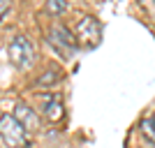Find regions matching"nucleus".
<instances>
[{"label": "nucleus", "instance_id": "nucleus-1", "mask_svg": "<svg viewBox=\"0 0 155 148\" xmlns=\"http://www.w3.org/2000/svg\"><path fill=\"white\" fill-rule=\"evenodd\" d=\"M26 132L28 130L16 120L14 113H2V118H0V136H2V143L7 148H23L28 141Z\"/></svg>", "mask_w": 155, "mask_h": 148}, {"label": "nucleus", "instance_id": "nucleus-2", "mask_svg": "<svg viewBox=\"0 0 155 148\" xmlns=\"http://www.w3.org/2000/svg\"><path fill=\"white\" fill-rule=\"evenodd\" d=\"M7 58H9V63H12L14 67H19V70L30 67L32 58H35V49H32L30 39H28L26 35H16V37L9 42V46H7Z\"/></svg>", "mask_w": 155, "mask_h": 148}, {"label": "nucleus", "instance_id": "nucleus-3", "mask_svg": "<svg viewBox=\"0 0 155 148\" xmlns=\"http://www.w3.org/2000/svg\"><path fill=\"white\" fill-rule=\"evenodd\" d=\"M74 32H77L79 44H84V49H95L100 42H102V26L95 16H81L74 26Z\"/></svg>", "mask_w": 155, "mask_h": 148}, {"label": "nucleus", "instance_id": "nucleus-4", "mask_svg": "<svg viewBox=\"0 0 155 148\" xmlns=\"http://www.w3.org/2000/svg\"><path fill=\"white\" fill-rule=\"evenodd\" d=\"M49 39H51V44L58 46L63 53H72L77 49V39L72 37V32L65 26H53L51 32H49Z\"/></svg>", "mask_w": 155, "mask_h": 148}, {"label": "nucleus", "instance_id": "nucleus-5", "mask_svg": "<svg viewBox=\"0 0 155 148\" xmlns=\"http://www.w3.org/2000/svg\"><path fill=\"white\" fill-rule=\"evenodd\" d=\"M14 116H16V120H19L21 125L28 130V132L37 130V125H39L37 116H35V111H32L28 104H16V109H14Z\"/></svg>", "mask_w": 155, "mask_h": 148}, {"label": "nucleus", "instance_id": "nucleus-6", "mask_svg": "<svg viewBox=\"0 0 155 148\" xmlns=\"http://www.w3.org/2000/svg\"><path fill=\"white\" fill-rule=\"evenodd\" d=\"M63 113H65V109H63V102H60L58 97H46L44 100V118L46 120H51V123H56V120H60L63 118Z\"/></svg>", "mask_w": 155, "mask_h": 148}, {"label": "nucleus", "instance_id": "nucleus-7", "mask_svg": "<svg viewBox=\"0 0 155 148\" xmlns=\"http://www.w3.org/2000/svg\"><path fill=\"white\" fill-rule=\"evenodd\" d=\"M139 127H141V134L146 136L148 141L155 143V116H146V118L141 120V125H139Z\"/></svg>", "mask_w": 155, "mask_h": 148}, {"label": "nucleus", "instance_id": "nucleus-8", "mask_svg": "<svg viewBox=\"0 0 155 148\" xmlns=\"http://www.w3.org/2000/svg\"><path fill=\"white\" fill-rule=\"evenodd\" d=\"M58 81H60V72L51 70V72H44V74L37 79V86H51V84H58Z\"/></svg>", "mask_w": 155, "mask_h": 148}, {"label": "nucleus", "instance_id": "nucleus-9", "mask_svg": "<svg viewBox=\"0 0 155 148\" xmlns=\"http://www.w3.org/2000/svg\"><path fill=\"white\" fill-rule=\"evenodd\" d=\"M46 9L51 14H63V12H67V2H65V0H49V2H46Z\"/></svg>", "mask_w": 155, "mask_h": 148}]
</instances>
